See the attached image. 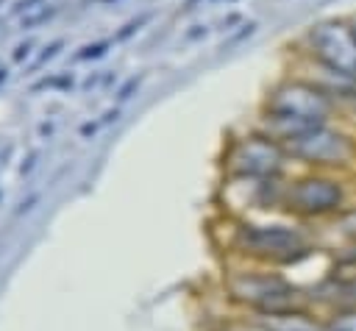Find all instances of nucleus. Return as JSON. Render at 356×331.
I'll list each match as a JSON object with an SVG mask.
<instances>
[{"instance_id":"f257e3e1","label":"nucleus","mask_w":356,"mask_h":331,"mask_svg":"<svg viewBox=\"0 0 356 331\" xmlns=\"http://www.w3.org/2000/svg\"><path fill=\"white\" fill-rule=\"evenodd\" d=\"M228 292L234 300L248 303L264 314L298 312V289L278 273H236L228 278Z\"/></svg>"},{"instance_id":"f03ea898","label":"nucleus","mask_w":356,"mask_h":331,"mask_svg":"<svg viewBox=\"0 0 356 331\" xmlns=\"http://www.w3.org/2000/svg\"><path fill=\"white\" fill-rule=\"evenodd\" d=\"M328 111H331V97L320 86H309V83H289L278 89L270 103L273 120L286 125L284 136L325 122Z\"/></svg>"},{"instance_id":"7ed1b4c3","label":"nucleus","mask_w":356,"mask_h":331,"mask_svg":"<svg viewBox=\"0 0 356 331\" xmlns=\"http://www.w3.org/2000/svg\"><path fill=\"white\" fill-rule=\"evenodd\" d=\"M239 248L261 261L275 264H295L312 253L306 234L292 225H245L239 231Z\"/></svg>"},{"instance_id":"20e7f679","label":"nucleus","mask_w":356,"mask_h":331,"mask_svg":"<svg viewBox=\"0 0 356 331\" xmlns=\"http://www.w3.org/2000/svg\"><path fill=\"white\" fill-rule=\"evenodd\" d=\"M284 139H286V147L292 156H298L314 167H345L356 159V145L345 134L328 128L325 122L295 131Z\"/></svg>"},{"instance_id":"39448f33","label":"nucleus","mask_w":356,"mask_h":331,"mask_svg":"<svg viewBox=\"0 0 356 331\" xmlns=\"http://www.w3.org/2000/svg\"><path fill=\"white\" fill-rule=\"evenodd\" d=\"M284 206L300 217H328L345 206V189L328 175H309L284 192Z\"/></svg>"},{"instance_id":"423d86ee","label":"nucleus","mask_w":356,"mask_h":331,"mask_svg":"<svg viewBox=\"0 0 356 331\" xmlns=\"http://www.w3.org/2000/svg\"><path fill=\"white\" fill-rule=\"evenodd\" d=\"M314 56L325 64L328 72L356 81V39L353 31L342 22H317L309 31Z\"/></svg>"},{"instance_id":"0eeeda50","label":"nucleus","mask_w":356,"mask_h":331,"mask_svg":"<svg viewBox=\"0 0 356 331\" xmlns=\"http://www.w3.org/2000/svg\"><path fill=\"white\" fill-rule=\"evenodd\" d=\"M323 331H356V306L353 309H337L325 320Z\"/></svg>"},{"instance_id":"6e6552de","label":"nucleus","mask_w":356,"mask_h":331,"mask_svg":"<svg viewBox=\"0 0 356 331\" xmlns=\"http://www.w3.org/2000/svg\"><path fill=\"white\" fill-rule=\"evenodd\" d=\"M106 53V42H100V45H86L81 53H78V58H97V56H103Z\"/></svg>"},{"instance_id":"1a4fd4ad","label":"nucleus","mask_w":356,"mask_h":331,"mask_svg":"<svg viewBox=\"0 0 356 331\" xmlns=\"http://www.w3.org/2000/svg\"><path fill=\"white\" fill-rule=\"evenodd\" d=\"M139 81H142V78H131V81H128V83L120 89V100H128V97H131V92L139 86Z\"/></svg>"},{"instance_id":"9d476101","label":"nucleus","mask_w":356,"mask_h":331,"mask_svg":"<svg viewBox=\"0 0 356 331\" xmlns=\"http://www.w3.org/2000/svg\"><path fill=\"white\" fill-rule=\"evenodd\" d=\"M28 47H31V45H28V42H25V45H19V47H17V53H14V58H17V61H19V58H22V56H25V53H28Z\"/></svg>"},{"instance_id":"9b49d317","label":"nucleus","mask_w":356,"mask_h":331,"mask_svg":"<svg viewBox=\"0 0 356 331\" xmlns=\"http://www.w3.org/2000/svg\"><path fill=\"white\" fill-rule=\"evenodd\" d=\"M0 81H6V70H0Z\"/></svg>"},{"instance_id":"f8f14e48","label":"nucleus","mask_w":356,"mask_h":331,"mask_svg":"<svg viewBox=\"0 0 356 331\" xmlns=\"http://www.w3.org/2000/svg\"><path fill=\"white\" fill-rule=\"evenodd\" d=\"M350 31H353V39H356V25H353V28H350Z\"/></svg>"}]
</instances>
